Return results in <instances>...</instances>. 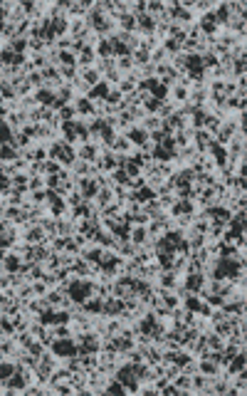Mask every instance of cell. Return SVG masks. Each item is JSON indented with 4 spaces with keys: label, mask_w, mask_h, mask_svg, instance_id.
I'll list each match as a JSON object with an SVG mask.
<instances>
[{
    "label": "cell",
    "mask_w": 247,
    "mask_h": 396,
    "mask_svg": "<svg viewBox=\"0 0 247 396\" xmlns=\"http://www.w3.org/2000/svg\"><path fill=\"white\" fill-rule=\"evenodd\" d=\"M23 240H25L28 245H42V243H47V233H45V231H42L40 226H35V228L25 231Z\"/></svg>",
    "instance_id": "cell-1"
},
{
    "label": "cell",
    "mask_w": 247,
    "mask_h": 396,
    "mask_svg": "<svg viewBox=\"0 0 247 396\" xmlns=\"http://www.w3.org/2000/svg\"><path fill=\"white\" fill-rule=\"evenodd\" d=\"M126 139L139 149V146H143V144L148 141V131H146V129H141V126H131V129H129V134H126Z\"/></svg>",
    "instance_id": "cell-2"
},
{
    "label": "cell",
    "mask_w": 247,
    "mask_h": 396,
    "mask_svg": "<svg viewBox=\"0 0 247 396\" xmlns=\"http://www.w3.org/2000/svg\"><path fill=\"white\" fill-rule=\"evenodd\" d=\"M35 99H37V104H40V107H52V102H55V92H50V89H35Z\"/></svg>",
    "instance_id": "cell-3"
},
{
    "label": "cell",
    "mask_w": 247,
    "mask_h": 396,
    "mask_svg": "<svg viewBox=\"0 0 247 396\" xmlns=\"http://www.w3.org/2000/svg\"><path fill=\"white\" fill-rule=\"evenodd\" d=\"M42 188H45V176H30L28 191H42Z\"/></svg>",
    "instance_id": "cell-4"
},
{
    "label": "cell",
    "mask_w": 247,
    "mask_h": 396,
    "mask_svg": "<svg viewBox=\"0 0 247 396\" xmlns=\"http://www.w3.org/2000/svg\"><path fill=\"white\" fill-rule=\"evenodd\" d=\"M10 136H13L10 126L5 124V119H0V144H10Z\"/></svg>",
    "instance_id": "cell-5"
}]
</instances>
